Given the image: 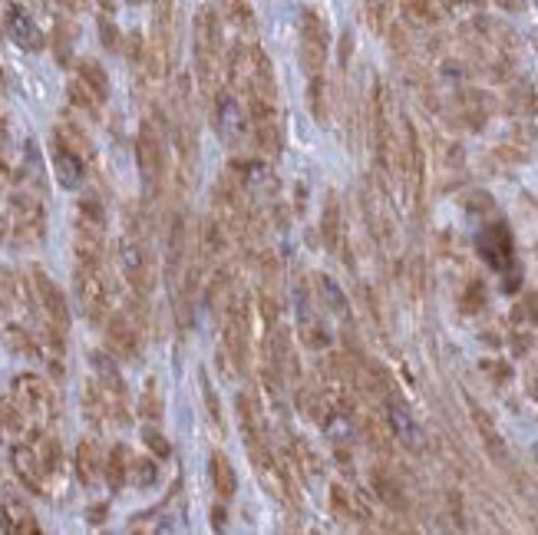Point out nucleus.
<instances>
[{
    "label": "nucleus",
    "mask_w": 538,
    "mask_h": 535,
    "mask_svg": "<svg viewBox=\"0 0 538 535\" xmlns=\"http://www.w3.org/2000/svg\"><path fill=\"white\" fill-rule=\"evenodd\" d=\"M354 505H357V493H350L347 485L334 483L330 485V512L340 522H350L354 519Z\"/></svg>",
    "instance_id": "nucleus-41"
},
{
    "label": "nucleus",
    "mask_w": 538,
    "mask_h": 535,
    "mask_svg": "<svg viewBox=\"0 0 538 535\" xmlns=\"http://www.w3.org/2000/svg\"><path fill=\"white\" fill-rule=\"evenodd\" d=\"M73 466H76V479H80L83 485H96V483H100L106 459H103L96 440L83 436L80 443H76V453H73Z\"/></svg>",
    "instance_id": "nucleus-20"
},
{
    "label": "nucleus",
    "mask_w": 538,
    "mask_h": 535,
    "mask_svg": "<svg viewBox=\"0 0 538 535\" xmlns=\"http://www.w3.org/2000/svg\"><path fill=\"white\" fill-rule=\"evenodd\" d=\"M211 485H215V493L221 495V499H231V495L238 493V476H235V466H231V459L221 449H215L211 453Z\"/></svg>",
    "instance_id": "nucleus-29"
},
{
    "label": "nucleus",
    "mask_w": 538,
    "mask_h": 535,
    "mask_svg": "<svg viewBox=\"0 0 538 535\" xmlns=\"http://www.w3.org/2000/svg\"><path fill=\"white\" fill-rule=\"evenodd\" d=\"M166 146H169L166 119L159 113L142 119L139 136H136V162H139L142 186H146L152 202L162 195V186H166V168H169V149Z\"/></svg>",
    "instance_id": "nucleus-3"
},
{
    "label": "nucleus",
    "mask_w": 538,
    "mask_h": 535,
    "mask_svg": "<svg viewBox=\"0 0 538 535\" xmlns=\"http://www.w3.org/2000/svg\"><path fill=\"white\" fill-rule=\"evenodd\" d=\"M116 261H120V275L126 281L136 297H146L152 295V285H156V277H152V251L149 245L142 241L139 228L132 225L126 235L120 238V245H116Z\"/></svg>",
    "instance_id": "nucleus-5"
},
{
    "label": "nucleus",
    "mask_w": 538,
    "mask_h": 535,
    "mask_svg": "<svg viewBox=\"0 0 538 535\" xmlns=\"http://www.w3.org/2000/svg\"><path fill=\"white\" fill-rule=\"evenodd\" d=\"M73 291H76V304H80L83 317L90 324H106L112 307H110V285L103 277V268L80 265L76 261V268H73Z\"/></svg>",
    "instance_id": "nucleus-6"
},
{
    "label": "nucleus",
    "mask_w": 538,
    "mask_h": 535,
    "mask_svg": "<svg viewBox=\"0 0 538 535\" xmlns=\"http://www.w3.org/2000/svg\"><path fill=\"white\" fill-rule=\"evenodd\" d=\"M76 79H80L83 86H90L100 103L110 99V77H106V69H103L96 59H90V57L76 59Z\"/></svg>",
    "instance_id": "nucleus-32"
},
{
    "label": "nucleus",
    "mask_w": 538,
    "mask_h": 535,
    "mask_svg": "<svg viewBox=\"0 0 538 535\" xmlns=\"http://www.w3.org/2000/svg\"><path fill=\"white\" fill-rule=\"evenodd\" d=\"M215 7L241 33H248V37L255 33V7H251V0H215Z\"/></svg>",
    "instance_id": "nucleus-34"
},
{
    "label": "nucleus",
    "mask_w": 538,
    "mask_h": 535,
    "mask_svg": "<svg viewBox=\"0 0 538 535\" xmlns=\"http://www.w3.org/2000/svg\"><path fill=\"white\" fill-rule=\"evenodd\" d=\"M399 172L407 178L413 202L419 205V202H423V186H426V166H423L419 132L409 119H403V126H399Z\"/></svg>",
    "instance_id": "nucleus-12"
},
{
    "label": "nucleus",
    "mask_w": 538,
    "mask_h": 535,
    "mask_svg": "<svg viewBox=\"0 0 538 535\" xmlns=\"http://www.w3.org/2000/svg\"><path fill=\"white\" fill-rule=\"evenodd\" d=\"M535 394H538V380H535Z\"/></svg>",
    "instance_id": "nucleus-61"
},
{
    "label": "nucleus",
    "mask_w": 538,
    "mask_h": 535,
    "mask_svg": "<svg viewBox=\"0 0 538 535\" xmlns=\"http://www.w3.org/2000/svg\"><path fill=\"white\" fill-rule=\"evenodd\" d=\"M318 295H320V301H324V307H327L330 314L337 317L340 324H344V327L354 324V311H350V301H347V295H344V287H340L334 277H330V275H318Z\"/></svg>",
    "instance_id": "nucleus-23"
},
{
    "label": "nucleus",
    "mask_w": 538,
    "mask_h": 535,
    "mask_svg": "<svg viewBox=\"0 0 538 535\" xmlns=\"http://www.w3.org/2000/svg\"><path fill=\"white\" fill-rule=\"evenodd\" d=\"M199 386H202V400H205V410H209V420L215 426H225V420H221V404H219V394H215V386H211L209 374L205 370H199Z\"/></svg>",
    "instance_id": "nucleus-46"
},
{
    "label": "nucleus",
    "mask_w": 538,
    "mask_h": 535,
    "mask_svg": "<svg viewBox=\"0 0 538 535\" xmlns=\"http://www.w3.org/2000/svg\"><path fill=\"white\" fill-rule=\"evenodd\" d=\"M90 364L96 370V384H100L103 396H106V406H110V416L116 426H130L132 413H130V390H126V380H122L120 367H116V357L103 354V350H93Z\"/></svg>",
    "instance_id": "nucleus-8"
},
{
    "label": "nucleus",
    "mask_w": 538,
    "mask_h": 535,
    "mask_svg": "<svg viewBox=\"0 0 538 535\" xmlns=\"http://www.w3.org/2000/svg\"><path fill=\"white\" fill-rule=\"evenodd\" d=\"M476 248L492 271H502V275L516 271V245H512V231L506 228V222L482 228L476 238Z\"/></svg>",
    "instance_id": "nucleus-13"
},
{
    "label": "nucleus",
    "mask_w": 538,
    "mask_h": 535,
    "mask_svg": "<svg viewBox=\"0 0 538 535\" xmlns=\"http://www.w3.org/2000/svg\"><path fill=\"white\" fill-rule=\"evenodd\" d=\"M211 529H215V532H221V529H225V509H221V505H215V509H211Z\"/></svg>",
    "instance_id": "nucleus-57"
},
{
    "label": "nucleus",
    "mask_w": 538,
    "mask_h": 535,
    "mask_svg": "<svg viewBox=\"0 0 538 535\" xmlns=\"http://www.w3.org/2000/svg\"><path fill=\"white\" fill-rule=\"evenodd\" d=\"M363 436H367L370 449L377 456H390L393 453V430H390L387 416L380 413H363Z\"/></svg>",
    "instance_id": "nucleus-27"
},
{
    "label": "nucleus",
    "mask_w": 538,
    "mask_h": 535,
    "mask_svg": "<svg viewBox=\"0 0 538 535\" xmlns=\"http://www.w3.org/2000/svg\"><path fill=\"white\" fill-rule=\"evenodd\" d=\"M11 466L13 473H17V479H21L27 489H31L33 495H47L50 493V476H47V469H43L40 456H37V446L31 443V440H17L11 449Z\"/></svg>",
    "instance_id": "nucleus-14"
},
{
    "label": "nucleus",
    "mask_w": 538,
    "mask_h": 535,
    "mask_svg": "<svg viewBox=\"0 0 538 535\" xmlns=\"http://www.w3.org/2000/svg\"><path fill=\"white\" fill-rule=\"evenodd\" d=\"M4 27H7L13 43L21 50H27V53H37V50L47 47L43 30L37 27V20H33L21 4H7V10H4Z\"/></svg>",
    "instance_id": "nucleus-16"
},
{
    "label": "nucleus",
    "mask_w": 538,
    "mask_h": 535,
    "mask_svg": "<svg viewBox=\"0 0 538 535\" xmlns=\"http://www.w3.org/2000/svg\"><path fill=\"white\" fill-rule=\"evenodd\" d=\"M37 176L27 172V168L17 176L11 205L0 215V241L27 248V245H40L43 238H47V208H43V188Z\"/></svg>",
    "instance_id": "nucleus-1"
},
{
    "label": "nucleus",
    "mask_w": 538,
    "mask_h": 535,
    "mask_svg": "<svg viewBox=\"0 0 538 535\" xmlns=\"http://www.w3.org/2000/svg\"><path fill=\"white\" fill-rule=\"evenodd\" d=\"M482 7H486V0H446V10L456 17H476L482 14Z\"/></svg>",
    "instance_id": "nucleus-50"
},
{
    "label": "nucleus",
    "mask_w": 538,
    "mask_h": 535,
    "mask_svg": "<svg viewBox=\"0 0 538 535\" xmlns=\"http://www.w3.org/2000/svg\"><path fill=\"white\" fill-rule=\"evenodd\" d=\"M399 10L409 27H436L439 23L436 0H399Z\"/></svg>",
    "instance_id": "nucleus-35"
},
{
    "label": "nucleus",
    "mask_w": 538,
    "mask_h": 535,
    "mask_svg": "<svg viewBox=\"0 0 538 535\" xmlns=\"http://www.w3.org/2000/svg\"><path fill=\"white\" fill-rule=\"evenodd\" d=\"M330 96H327V77L318 73V77H308V106H310V116L318 119V122H327L330 109H327Z\"/></svg>",
    "instance_id": "nucleus-37"
},
{
    "label": "nucleus",
    "mask_w": 538,
    "mask_h": 535,
    "mask_svg": "<svg viewBox=\"0 0 538 535\" xmlns=\"http://www.w3.org/2000/svg\"><path fill=\"white\" fill-rule=\"evenodd\" d=\"M482 370H486V374H492L496 380H508V367L506 364H489V360H486V364H482Z\"/></svg>",
    "instance_id": "nucleus-53"
},
{
    "label": "nucleus",
    "mask_w": 538,
    "mask_h": 535,
    "mask_svg": "<svg viewBox=\"0 0 538 535\" xmlns=\"http://www.w3.org/2000/svg\"><path fill=\"white\" fill-rule=\"evenodd\" d=\"M142 443H146V449L156 453V459H169L172 456V443L156 430V426H146V430H142Z\"/></svg>",
    "instance_id": "nucleus-48"
},
{
    "label": "nucleus",
    "mask_w": 538,
    "mask_h": 535,
    "mask_svg": "<svg viewBox=\"0 0 538 535\" xmlns=\"http://www.w3.org/2000/svg\"><path fill=\"white\" fill-rule=\"evenodd\" d=\"M156 479H159V466H156L152 456H139V459H132L130 483L136 485V489H149V485H156Z\"/></svg>",
    "instance_id": "nucleus-44"
},
{
    "label": "nucleus",
    "mask_w": 538,
    "mask_h": 535,
    "mask_svg": "<svg viewBox=\"0 0 538 535\" xmlns=\"http://www.w3.org/2000/svg\"><path fill=\"white\" fill-rule=\"evenodd\" d=\"M211 119H215V129L219 136L229 142V146H245V139L251 136V119L248 109L241 106V99L231 93L229 86H221L215 96H211Z\"/></svg>",
    "instance_id": "nucleus-10"
},
{
    "label": "nucleus",
    "mask_w": 538,
    "mask_h": 535,
    "mask_svg": "<svg viewBox=\"0 0 538 535\" xmlns=\"http://www.w3.org/2000/svg\"><path fill=\"white\" fill-rule=\"evenodd\" d=\"M33 446H37V456H40L43 469H47V476L50 479H57V476L63 473V449H60V440L47 430V433H40L37 440H33Z\"/></svg>",
    "instance_id": "nucleus-36"
},
{
    "label": "nucleus",
    "mask_w": 538,
    "mask_h": 535,
    "mask_svg": "<svg viewBox=\"0 0 538 535\" xmlns=\"http://www.w3.org/2000/svg\"><path fill=\"white\" fill-rule=\"evenodd\" d=\"M50 159H53V172L60 178L63 188H80L83 178H86V159L80 152H73L67 142L53 136V149H50Z\"/></svg>",
    "instance_id": "nucleus-17"
},
{
    "label": "nucleus",
    "mask_w": 538,
    "mask_h": 535,
    "mask_svg": "<svg viewBox=\"0 0 538 535\" xmlns=\"http://www.w3.org/2000/svg\"><path fill=\"white\" fill-rule=\"evenodd\" d=\"M251 139L265 159H278L284 149V136H281V119H261L251 122Z\"/></svg>",
    "instance_id": "nucleus-25"
},
{
    "label": "nucleus",
    "mask_w": 538,
    "mask_h": 535,
    "mask_svg": "<svg viewBox=\"0 0 538 535\" xmlns=\"http://www.w3.org/2000/svg\"><path fill=\"white\" fill-rule=\"evenodd\" d=\"M130 466H132L130 449H126L122 443L110 446V453H106V466H103V476H106L110 489H116V493H120L122 485L130 483Z\"/></svg>",
    "instance_id": "nucleus-31"
},
{
    "label": "nucleus",
    "mask_w": 538,
    "mask_h": 535,
    "mask_svg": "<svg viewBox=\"0 0 538 535\" xmlns=\"http://www.w3.org/2000/svg\"><path fill=\"white\" fill-rule=\"evenodd\" d=\"M231 287H235V281H231V271L225 265L215 268V271H211V277L205 281V307L211 311V317H215V321H221V317L229 314L231 301H235Z\"/></svg>",
    "instance_id": "nucleus-19"
},
{
    "label": "nucleus",
    "mask_w": 538,
    "mask_h": 535,
    "mask_svg": "<svg viewBox=\"0 0 538 535\" xmlns=\"http://www.w3.org/2000/svg\"><path fill=\"white\" fill-rule=\"evenodd\" d=\"M251 93H261L268 99H278V79H274V67H271L268 53L251 43Z\"/></svg>",
    "instance_id": "nucleus-22"
},
{
    "label": "nucleus",
    "mask_w": 538,
    "mask_h": 535,
    "mask_svg": "<svg viewBox=\"0 0 538 535\" xmlns=\"http://www.w3.org/2000/svg\"><path fill=\"white\" fill-rule=\"evenodd\" d=\"M506 106H508V113H516V116H532V113L538 109L535 89L528 86V83L512 86L508 89V96H506Z\"/></svg>",
    "instance_id": "nucleus-39"
},
{
    "label": "nucleus",
    "mask_w": 538,
    "mask_h": 535,
    "mask_svg": "<svg viewBox=\"0 0 538 535\" xmlns=\"http://www.w3.org/2000/svg\"><path fill=\"white\" fill-rule=\"evenodd\" d=\"M459 307H462V314H479V311L486 307V285H482L479 277L466 281L462 295H459Z\"/></svg>",
    "instance_id": "nucleus-45"
},
{
    "label": "nucleus",
    "mask_w": 538,
    "mask_h": 535,
    "mask_svg": "<svg viewBox=\"0 0 538 535\" xmlns=\"http://www.w3.org/2000/svg\"><path fill=\"white\" fill-rule=\"evenodd\" d=\"M67 96H70V106H76L80 113H86L90 119H100L103 103L96 99V93H93L90 86H83V83H80L76 77H73L70 83H67Z\"/></svg>",
    "instance_id": "nucleus-38"
},
{
    "label": "nucleus",
    "mask_w": 538,
    "mask_h": 535,
    "mask_svg": "<svg viewBox=\"0 0 538 535\" xmlns=\"http://www.w3.org/2000/svg\"><path fill=\"white\" fill-rule=\"evenodd\" d=\"M300 340H304L310 350H327L334 337L327 334V327L320 324L318 317L308 314V317H300Z\"/></svg>",
    "instance_id": "nucleus-40"
},
{
    "label": "nucleus",
    "mask_w": 538,
    "mask_h": 535,
    "mask_svg": "<svg viewBox=\"0 0 538 535\" xmlns=\"http://www.w3.org/2000/svg\"><path fill=\"white\" fill-rule=\"evenodd\" d=\"M320 235H324V245L334 251V248L344 245V228H340V202L334 192H327V202H324V215H320Z\"/></svg>",
    "instance_id": "nucleus-33"
},
{
    "label": "nucleus",
    "mask_w": 538,
    "mask_h": 535,
    "mask_svg": "<svg viewBox=\"0 0 538 535\" xmlns=\"http://www.w3.org/2000/svg\"><path fill=\"white\" fill-rule=\"evenodd\" d=\"M370 485H373V493L380 495V503H387L390 509H397V512L407 509V495H403L399 483L383 469V466H373V469H370Z\"/></svg>",
    "instance_id": "nucleus-26"
},
{
    "label": "nucleus",
    "mask_w": 538,
    "mask_h": 535,
    "mask_svg": "<svg viewBox=\"0 0 538 535\" xmlns=\"http://www.w3.org/2000/svg\"><path fill=\"white\" fill-rule=\"evenodd\" d=\"M31 277V291H33V307H37V321H47L53 324L57 331H70V304H67V297H63L60 285L53 281L40 265H33L27 271Z\"/></svg>",
    "instance_id": "nucleus-9"
},
{
    "label": "nucleus",
    "mask_w": 538,
    "mask_h": 535,
    "mask_svg": "<svg viewBox=\"0 0 538 535\" xmlns=\"http://www.w3.org/2000/svg\"><path fill=\"white\" fill-rule=\"evenodd\" d=\"M11 396L17 400L27 420L33 423L37 433H47L57 423L60 404H57V390L50 386V380L40 374H17L11 384Z\"/></svg>",
    "instance_id": "nucleus-4"
},
{
    "label": "nucleus",
    "mask_w": 538,
    "mask_h": 535,
    "mask_svg": "<svg viewBox=\"0 0 538 535\" xmlns=\"http://www.w3.org/2000/svg\"><path fill=\"white\" fill-rule=\"evenodd\" d=\"M383 416H387L390 430H393V440H397L399 446H407L409 453H419V449H423V430L417 426L413 413H409L407 404H403L397 394L383 396Z\"/></svg>",
    "instance_id": "nucleus-15"
},
{
    "label": "nucleus",
    "mask_w": 538,
    "mask_h": 535,
    "mask_svg": "<svg viewBox=\"0 0 538 535\" xmlns=\"http://www.w3.org/2000/svg\"><path fill=\"white\" fill-rule=\"evenodd\" d=\"M535 43H538V37H535Z\"/></svg>",
    "instance_id": "nucleus-62"
},
{
    "label": "nucleus",
    "mask_w": 538,
    "mask_h": 535,
    "mask_svg": "<svg viewBox=\"0 0 538 535\" xmlns=\"http://www.w3.org/2000/svg\"><path fill=\"white\" fill-rule=\"evenodd\" d=\"M192 37H195V79H199L202 96L211 103V96L221 89V77H225V59H221L225 57V33H221L219 10H195Z\"/></svg>",
    "instance_id": "nucleus-2"
},
{
    "label": "nucleus",
    "mask_w": 538,
    "mask_h": 535,
    "mask_svg": "<svg viewBox=\"0 0 538 535\" xmlns=\"http://www.w3.org/2000/svg\"><path fill=\"white\" fill-rule=\"evenodd\" d=\"M106 350L122 364H136L142 357V324L130 311H112L106 317Z\"/></svg>",
    "instance_id": "nucleus-11"
},
{
    "label": "nucleus",
    "mask_w": 538,
    "mask_h": 535,
    "mask_svg": "<svg viewBox=\"0 0 538 535\" xmlns=\"http://www.w3.org/2000/svg\"><path fill=\"white\" fill-rule=\"evenodd\" d=\"M100 37H103V47L110 50V53H120L122 50V33L120 27L112 23V10H103L100 14Z\"/></svg>",
    "instance_id": "nucleus-47"
},
{
    "label": "nucleus",
    "mask_w": 538,
    "mask_h": 535,
    "mask_svg": "<svg viewBox=\"0 0 538 535\" xmlns=\"http://www.w3.org/2000/svg\"><path fill=\"white\" fill-rule=\"evenodd\" d=\"M53 136L60 139V142H67L73 152H80L86 162H96V149H93L90 136H86V129H83L80 122H73V119H60L57 129H53Z\"/></svg>",
    "instance_id": "nucleus-30"
},
{
    "label": "nucleus",
    "mask_w": 538,
    "mask_h": 535,
    "mask_svg": "<svg viewBox=\"0 0 538 535\" xmlns=\"http://www.w3.org/2000/svg\"><path fill=\"white\" fill-rule=\"evenodd\" d=\"M0 337H4V347H7L11 354L40 360V337H37V331H27V327L21 324H7Z\"/></svg>",
    "instance_id": "nucleus-28"
},
{
    "label": "nucleus",
    "mask_w": 538,
    "mask_h": 535,
    "mask_svg": "<svg viewBox=\"0 0 538 535\" xmlns=\"http://www.w3.org/2000/svg\"><path fill=\"white\" fill-rule=\"evenodd\" d=\"M469 413H472V426L479 430V436H482V446H486V453L496 459V463H508V449H506V440H502V433H498V426L492 423V416L482 410V406L469 404Z\"/></svg>",
    "instance_id": "nucleus-21"
},
{
    "label": "nucleus",
    "mask_w": 538,
    "mask_h": 535,
    "mask_svg": "<svg viewBox=\"0 0 538 535\" xmlns=\"http://www.w3.org/2000/svg\"><path fill=\"white\" fill-rule=\"evenodd\" d=\"M496 7H502L506 14H522L525 10V0H492Z\"/></svg>",
    "instance_id": "nucleus-52"
},
{
    "label": "nucleus",
    "mask_w": 538,
    "mask_h": 535,
    "mask_svg": "<svg viewBox=\"0 0 538 535\" xmlns=\"http://www.w3.org/2000/svg\"><path fill=\"white\" fill-rule=\"evenodd\" d=\"M63 10H70V14H80V10L90 7V0H57Z\"/></svg>",
    "instance_id": "nucleus-55"
},
{
    "label": "nucleus",
    "mask_w": 538,
    "mask_h": 535,
    "mask_svg": "<svg viewBox=\"0 0 538 535\" xmlns=\"http://www.w3.org/2000/svg\"><path fill=\"white\" fill-rule=\"evenodd\" d=\"M0 182H4V178H0Z\"/></svg>",
    "instance_id": "nucleus-63"
},
{
    "label": "nucleus",
    "mask_w": 538,
    "mask_h": 535,
    "mask_svg": "<svg viewBox=\"0 0 538 535\" xmlns=\"http://www.w3.org/2000/svg\"><path fill=\"white\" fill-rule=\"evenodd\" d=\"M139 413L152 423H159L162 420V394H159V380L149 376L146 386H142V396H139Z\"/></svg>",
    "instance_id": "nucleus-43"
},
{
    "label": "nucleus",
    "mask_w": 538,
    "mask_h": 535,
    "mask_svg": "<svg viewBox=\"0 0 538 535\" xmlns=\"http://www.w3.org/2000/svg\"><path fill=\"white\" fill-rule=\"evenodd\" d=\"M291 453H294V459H298V466H300V473L304 476H318L320 473V459L314 453H310L308 446L300 443V440H294V443H291Z\"/></svg>",
    "instance_id": "nucleus-49"
},
{
    "label": "nucleus",
    "mask_w": 538,
    "mask_h": 535,
    "mask_svg": "<svg viewBox=\"0 0 538 535\" xmlns=\"http://www.w3.org/2000/svg\"><path fill=\"white\" fill-rule=\"evenodd\" d=\"M225 79H229V89L238 99L251 93V43H245V40L231 43L229 59H225Z\"/></svg>",
    "instance_id": "nucleus-18"
},
{
    "label": "nucleus",
    "mask_w": 538,
    "mask_h": 535,
    "mask_svg": "<svg viewBox=\"0 0 538 535\" xmlns=\"http://www.w3.org/2000/svg\"><path fill=\"white\" fill-rule=\"evenodd\" d=\"M377 4H390V0H377Z\"/></svg>",
    "instance_id": "nucleus-60"
},
{
    "label": "nucleus",
    "mask_w": 538,
    "mask_h": 535,
    "mask_svg": "<svg viewBox=\"0 0 538 535\" xmlns=\"http://www.w3.org/2000/svg\"><path fill=\"white\" fill-rule=\"evenodd\" d=\"M532 456H535V463H538V446H535V449H532Z\"/></svg>",
    "instance_id": "nucleus-59"
},
{
    "label": "nucleus",
    "mask_w": 538,
    "mask_h": 535,
    "mask_svg": "<svg viewBox=\"0 0 538 535\" xmlns=\"http://www.w3.org/2000/svg\"><path fill=\"white\" fill-rule=\"evenodd\" d=\"M86 515H90V525H103V522H106V503H103V505H93V509H90Z\"/></svg>",
    "instance_id": "nucleus-56"
},
{
    "label": "nucleus",
    "mask_w": 538,
    "mask_h": 535,
    "mask_svg": "<svg viewBox=\"0 0 538 535\" xmlns=\"http://www.w3.org/2000/svg\"><path fill=\"white\" fill-rule=\"evenodd\" d=\"M73 40H76V27L70 20H57V30H53V50H57V59L63 67H70L73 59Z\"/></svg>",
    "instance_id": "nucleus-42"
},
{
    "label": "nucleus",
    "mask_w": 538,
    "mask_h": 535,
    "mask_svg": "<svg viewBox=\"0 0 538 535\" xmlns=\"http://www.w3.org/2000/svg\"><path fill=\"white\" fill-rule=\"evenodd\" d=\"M330 57V27L318 7L300 10V67L308 77H318L327 69Z\"/></svg>",
    "instance_id": "nucleus-7"
},
{
    "label": "nucleus",
    "mask_w": 538,
    "mask_h": 535,
    "mask_svg": "<svg viewBox=\"0 0 538 535\" xmlns=\"http://www.w3.org/2000/svg\"><path fill=\"white\" fill-rule=\"evenodd\" d=\"M0 436H4V410H0Z\"/></svg>",
    "instance_id": "nucleus-58"
},
{
    "label": "nucleus",
    "mask_w": 538,
    "mask_h": 535,
    "mask_svg": "<svg viewBox=\"0 0 538 535\" xmlns=\"http://www.w3.org/2000/svg\"><path fill=\"white\" fill-rule=\"evenodd\" d=\"M462 208H466V212H492V195H489V192H469V195L462 198Z\"/></svg>",
    "instance_id": "nucleus-51"
},
{
    "label": "nucleus",
    "mask_w": 538,
    "mask_h": 535,
    "mask_svg": "<svg viewBox=\"0 0 538 535\" xmlns=\"http://www.w3.org/2000/svg\"><path fill=\"white\" fill-rule=\"evenodd\" d=\"M80 400H83V416H86V423H93L96 430H106V426L112 423L110 406H106V396H103L100 384H96V376L83 384Z\"/></svg>",
    "instance_id": "nucleus-24"
},
{
    "label": "nucleus",
    "mask_w": 538,
    "mask_h": 535,
    "mask_svg": "<svg viewBox=\"0 0 538 535\" xmlns=\"http://www.w3.org/2000/svg\"><path fill=\"white\" fill-rule=\"evenodd\" d=\"M449 505H453V519H456V525L462 529L466 522H462V505H459V493H456V489L449 493Z\"/></svg>",
    "instance_id": "nucleus-54"
}]
</instances>
